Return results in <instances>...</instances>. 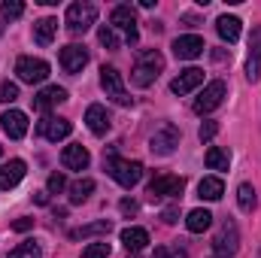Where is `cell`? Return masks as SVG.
<instances>
[{
    "mask_svg": "<svg viewBox=\"0 0 261 258\" xmlns=\"http://www.w3.org/2000/svg\"><path fill=\"white\" fill-rule=\"evenodd\" d=\"M161 70H164V55H161L158 49H143V52L137 55V61H134L130 82H134L137 88H149V85L158 79Z\"/></svg>",
    "mask_w": 261,
    "mask_h": 258,
    "instance_id": "obj_1",
    "label": "cell"
},
{
    "mask_svg": "<svg viewBox=\"0 0 261 258\" xmlns=\"http://www.w3.org/2000/svg\"><path fill=\"white\" fill-rule=\"evenodd\" d=\"M103 167H107V173H110L122 189H134V186L143 179V164H140V161H128V158H119L113 149L103 155Z\"/></svg>",
    "mask_w": 261,
    "mask_h": 258,
    "instance_id": "obj_2",
    "label": "cell"
},
{
    "mask_svg": "<svg viewBox=\"0 0 261 258\" xmlns=\"http://www.w3.org/2000/svg\"><path fill=\"white\" fill-rule=\"evenodd\" d=\"M240 249V231H237V222L234 219H225L216 231V240H213V252L216 258H231L237 255Z\"/></svg>",
    "mask_w": 261,
    "mask_h": 258,
    "instance_id": "obj_3",
    "label": "cell"
},
{
    "mask_svg": "<svg viewBox=\"0 0 261 258\" xmlns=\"http://www.w3.org/2000/svg\"><path fill=\"white\" fill-rule=\"evenodd\" d=\"M97 21V6L94 3H70L64 15V24L70 34H85Z\"/></svg>",
    "mask_w": 261,
    "mask_h": 258,
    "instance_id": "obj_4",
    "label": "cell"
},
{
    "mask_svg": "<svg viewBox=\"0 0 261 258\" xmlns=\"http://www.w3.org/2000/svg\"><path fill=\"white\" fill-rule=\"evenodd\" d=\"M100 88L107 91V97L110 100H116L119 107H130V97L128 88H125V82H122V73L116 70V67H100Z\"/></svg>",
    "mask_w": 261,
    "mask_h": 258,
    "instance_id": "obj_5",
    "label": "cell"
},
{
    "mask_svg": "<svg viewBox=\"0 0 261 258\" xmlns=\"http://www.w3.org/2000/svg\"><path fill=\"white\" fill-rule=\"evenodd\" d=\"M225 94H228V85L222 82V79H213L200 94L195 97V113L197 116H206V113H213L216 107H222V100H225Z\"/></svg>",
    "mask_w": 261,
    "mask_h": 258,
    "instance_id": "obj_6",
    "label": "cell"
},
{
    "mask_svg": "<svg viewBox=\"0 0 261 258\" xmlns=\"http://www.w3.org/2000/svg\"><path fill=\"white\" fill-rule=\"evenodd\" d=\"M15 73H18V79H21V82L37 85V82H46V79H49V64H46L43 58L21 55V58L15 61Z\"/></svg>",
    "mask_w": 261,
    "mask_h": 258,
    "instance_id": "obj_7",
    "label": "cell"
},
{
    "mask_svg": "<svg viewBox=\"0 0 261 258\" xmlns=\"http://www.w3.org/2000/svg\"><path fill=\"white\" fill-rule=\"evenodd\" d=\"M110 28H122V31H125V40H128V43H137L140 31H137V12H134V6H128V3L116 6V9L110 12Z\"/></svg>",
    "mask_w": 261,
    "mask_h": 258,
    "instance_id": "obj_8",
    "label": "cell"
},
{
    "mask_svg": "<svg viewBox=\"0 0 261 258\" xmlns=\"http://www.w3.org/2000/svg\"><path fill=\"white\" fill-rule=\"evenodd\" d=\"M176 146H179V131H176V125H161V128L152 134V140H149L152 155H173Z\"/></svg>",
    "mask_w": 261,
    "mask_h": 258,
    "instance_id": "obj_9",
    "label": "cell"
},
{
    "mask_svg": "<svg viewBox=\"0 0 261 258\" xmlns=\"http://www.w3.org/2000/svg\"><path fill=\"white\" fill-rule=\"evenodd\" d=\"M182 189H186V179L182 176H167V173H161V176H155L149 183V194L152 197H179Z\"/></svg>",
    "mask_w": 261,
    "mask_h": 258,
    "instance_id": "obj_10",
    "label": "cell"
},
{
    "mask_svg": "<svg viewBox=\"0 0 261 258\" xmlns=\"http://www.w3.org/2000/svg\"><path fill=\"white\" fill-rule=\"evenodd\" d=\"M203 40L197 37V34H186V37H176L173 40V55L179 58V61H195L203 55Z\"/></svg>",
    "mask_w": 261,
    "mask_h": 258,
    "instance_id": "obj_11",
    "label": "cell"
},
{
    "mask_svg": "<svg viewBox=\"0 0 261 258\" xmlns=\"http://www.w3.org/2000/svg\"><path fill=\"white\" fill-rule=\"evenodd\" d=\"M0 128H3V134H6L9 140H21V137L28 134V116H24L21 110H6V113L0 116Z\"/></svg>",
    "mask_w": 261,
    "mask_h": 258,
    "instance_id": "obj_12",
    "label": "cell"
},
{
    "mask_svg": "<svg viewBox=\"0 0 261 258\" xmlns=\"http://www.w3.org/2000/svg\"><path fill=\"white\" fill-rule=\"evenodd\" d=\"M58 61H61V67H64L67 73H79L82 67L88 64V49L70 43V46H64V49L58 52Z\"/></svg>",
    "mask_w": 261,
    "mask_h": 258,
    "instance_id": "obj_13",
    "label": "cell"
},
{
    "mask_svg": "<svg viewBox=\"0 0 261 258\" xmlns=\"http://www.w3.org/2000/svg\"><path fill=\"white\" fill-rule=\"evenodd\" d=\"M246 79H249V82H258V79H261V24H258V28H252V37H249Z\"/></svg>",
    "mask_w": 261,
    "mask_h": 258,
    "instance_id": "obj_14",
    "label": "cell"
},
{
    "mask_svg": "<svg viewBox=\"0 0 261 258\" xmlns=\"http://www.w3.org/2000/svg\"><path fill=\"white\" fill-rule=\"evenodd\" d=\"M200 82H203V70H200V67H189V70H182V73L170 82V91L182 97V94H192Z\"/></svg>",
    "mask_w": 261,
    "mask_h": 258,
    "instance_id": "obj_15",
    "label": "cell"
},
{
    "mask_svg": "<svg viewBox=\"0 0 261 258\" xmlns=\"http://www.w3.org/2000/svg\"><path fill=\"white\" fill-rule=\"evenodd\" d=\"M70 131H73V122H70V119H43V122L37 125V134L46 137V140H52V143L70 137Z\"/></svg>",
    "mask_w": 261,
    "mask_h": 258,
    "instance_id": "obj_16",
    "label": "cell"
},
{
    "mask_svg": "<svg viewBox=\"0 0 261 258\" xmlns=\"http://www.w3.org/2000/svg\"><path fill=\"white\" fill-rule=\"evenodd\" d=\"M88 161H91V155H88V149L82 143H70L61 152V164H64L67 170H85Z\"/></svg>",
    "mask_w": 261,
    "mask_h": 258,
    "instance_id": "obj_17",
    "label": "cell"
},
{
    "mask_svg": "<svg viewBox=\"0 0 261 258\" xmlns=\"http://www.w3.org/2000/svg\"><path fill=\"white\" fill-rule=\"evenodd\" d=\"M24 173H28V164H24L21 158L6 161V164L0 167V189H15V186L24 179Z\"/></svg>",
    "mask_w": 261,
    "mask_h": 258,
    "instance_id": "obj_18",
    "label": "cell"
},
{
    "mask_svg": "<svg viewBox=\"0 0 261 258\" xmlns=\"http://www.w3.org/2000/svg\"><path fill=\"white\" fill-rule=\"evenodd\" d=\"M85 125L91 134H97V137H103L107 131H110V113L100 107V104H91L88 110H85Z\"/></svg>",
    "mask_w": 261,
    "mask_h": 258,
    "instance_id": "obj_19",
    "label": "cell"
},
{
    "mask_svg": "<svg viewBox=\"0 0 261 258\" xmlns=\"http://www.w3.org/2000/svg\"><path fill=\"white\" fill-rule=\"evenodd\" d=\"M64 100H67V88L49 85V88H43V91L34 97V107H37L40 113H46V110H52V107H58V104H64Z\"/></svg>",
    "mask_w": 261,
    "mask_h": 258,
    "instance_id": "obj_20",
    "label": "cell"
},
{
    "mask_svg": "<svg viewBox=\"0 0 261 258\" xmlns=\"http://www.w3.org/2000/svg\"><path fill=\"white\" fill-rule=\"evenodd\" d=\"M240 18L237 15H219L216 18V31H219V37L225 40V43H237L240 40Z\"/></svg>",
    "mask_w": 261,
    "mask_h": 258,
    "instance_id": "obj_21",
    "label": "cell"
},
{
    "mask_svg": "<svg viewBox=\"0 0 261 258\" xmlns=\"http://www.w3.org/2000/svg\"><path fill=\"white\" fill-rule=\"evenodd\" d=\"M222 194H225V183L219 176H203L197 183V197L200 200H219Z\"/></svg>",
    "mask_w": 261,
    "mask_h": 258,
    "instance_id": "obj_22",
    "label": "cell"
},
{
    "mask_svg": "<svg viewBox=\"0 0 261 258\" xmlns=\"http://www.w3.org/2000/svg\"><path fill=\"white\" fill-rule=\"evenodd\" d=\"M122 243H125L128 252H140V249H146V243H149V231H146V228H125V231H122Z\"/></svg>",
    "mask_w": 261,
    "mask_h": 258,
    "instance_id": "obj_23",
    "label": "cell"
},
{
    "mask_svg": "<svg viewBox=\"0 0 261 258\" xmlns=\"http://www.w3.org/2000/svg\"><path fill=\"white\" fill-rule=\"evenodd\" d=\"M55 34H58V18H40V21L34 24V40H37L40 46H49V43L55 40Z\"/></svg>",
    "mask_w": 261,
    "mask_h": 258,
    "instance_id": "obj_24",
    "label": "cell"
},
{
    "mask_svg": "<svg viewBox=\"0 0 261 258\" xmlns=\"http://www.w3.org/2000/svg\"><path fill=\"white\" fill-rule=\"evenodd\" d=\"M110 231H113V222L110 219H97L91 225H82V228L70 231V237L73 240H85V237H97V234H110Z\"/></svg>",
    "mask_w": 261,
    "mask_h": 258,
    "instance_id": "obj_25",
    "label": "cell"
},
{
    "mask_svg": "<svg viewBox=\"0 0 261 258\" xmlns=\"http://www.w3.org/2000/svg\"><path fill=\"white\" fill-rule=\"evenodd\" d=\"M210 225H213V213H210V210H192V213L186 216V228H189L192 234H203Z\"/></svg>",
    "mask_w": 261,
    "mask_h": 258,
    "instance_id": "obj_26",
    "label": "cell"
},
{
    "mask_svg": "<svg viewBox=\"0 0 261 258\" xmlns=\"http://www.w3.org/2000/svg\"><path fill=\"white\" fill-rule=\"evenodd\" d=\"M203 161H206V167H210V170H228V164H231V155H228L225 149H219V146H210Z\"/></svg>",
    "mask_w": 261,
    "mask_h": 258,
    "instance_id": "obj_27",
    "label": "cell"
},
{
    "mask_svg": "<svg viewBox=\"0 0 261 258\" xmlns=\"http://www.w3.org/2000/svg\"><path fill=\"white\" fill-rule=\"evenodd\" d=\"M94 192V179H76L73 186H70V203H82V200H88V194Z\"/></svg>",
    "mask_w": 261,
    "mask_h": 258,
    "instance_id": "obj_28",
    "label": "cell"
},
{
    "mask_svg": "<svg viewBox=\"0 0 261 258\" xmlns=\"http://www.w3.org/2000/svg\"><path fill=\"white\" fill-rule=\"evenodd\" d=\"M237 203H240V210H243V213H252V210H255L258 197H255V189H252L249 183H243V186L237 189Z\"/></svg>",
    "mask_w": 261,
    "mask_h": 258,
    "instance_id": "obj_29",
    "label": "cell"
},
{
    "mask_svg": "<svg viewBox=\"0 0 261 258\" xmlns=\"http://www.w3.org/2000/svg\"><path fill=\"white\" fill-rule=\"evenodd\" d=\"M9 258H43V249H40V243L37 240H24V243H18Z\"/></svg>",
    "mask_w": 261,
    "mask_h": 258,
    "instance_id": "obj_30",
    "label": "cell"
},
{
    "mask_svg": "<svg viewBox=\"0 0 261 258\" xmlns=\"http://www.w3.org/2000/svg\"><path fill=\"white\" fill-rule=\"evenodd\" d=\"M110 243L107 240H97V243H91V246H85L82 249V258H110Z\"/></svg>",
    "mask_w": 261,
    "mask_h": 258,
    "instance_id": "obj_31",
    "label": "cell"
},
{
    "mask_svg": "<svg viewBox=\"0 0 261 258\" xmlns=\"http://www.w3.org/2000/svg\"><path fill=\"white\" fill-rule=\"evenodd\" d=\"M21 12H24V3L21 0H3L0 3V15L3 18H21Z\"/></svg>",
    "mask_w": 261,
    "mask_h": 258,
    "instance_id": "obj_32",
    "label": "cell"
},
{
    "mask_svg": "<svg viewBox=\"0 0 261 258\" xmlns=\"http://www.w3.org/2000/svg\"><path fill=\"white\" fill-rule=\"evenodd\" d=\"M97 40H100V46H107V49H119V37H116V28H110V24H103V28L97 31Z\"/></svg>",
    "mask_w": 261,
    "mask_h": 258,
    "instance_id": "obj_33",
    "label": "cell"
},
{
    "mask_svg": "<svg viewBox=\"0 0 261 258\" xmlns=\"http://www.w3.org/2000/svg\"><path fill=\"white\" fill-rule=\"evenodd\" d=\"M0 100L3 104H15L18 100V85L15 82H0Z\"/></svg>",
    "mask_w": 261,
    "mask_h": 258,
    "instance_id": "obj_34",
    "label": "cell"
},
{
    "mask_svg": "<svg viewBox=\"0 0 261 258\" xmlns=\"http://www.w3.org/2000/svg\"><path fill=\"white\" fill-rule=\"evenodd\" d=\"M216 134H219V125H216V122H203V125H200V131H197V137H200L203 143H210Z\"/></svg>",
    "mask_w": 261,
    "mask_h": 258,
    "instance_id": "obj_35",
    "label": "cell"
},
{
    "mask_svg": "<svg viewBox=\"0 0 261 258\" xmlns=\"http://www.w3.org/2000/svg\"><path fill=\"white\" fill-rule=\"evenodd\" d=\"M64 186H67V179L61 176V173H52V176H49V194L64 192Z\"/></svg>",
    "mask_w": 261,
    "mask_h": 258,
    "instance_id": "obj_36",
    "label": "cell"
},
{
    "mask_svg": "<svg viewBox=\"0 0 261 258\" xmlns=\"http://www.w3.org/2000/svg\"><path fill=\"white\" fill-rule=\"evenodd\" d=\"M34 228V219H15L12 222V231H31Z\"/></svg>",
    "mask_w": 261,
    "mask_h": 258,
    "instance_id": "obj_37",
    "label": "cell"
},
{
    "mask_svg": "<svg viewBox=\"0 0 261 258\" xmlns=\"http://www.w3.org/2000/svg\"><path fill=\"white\" fill-rule=\"evenodd\" d=\"M119 207H122V213H125V216H134V213L140 210V207H137V200H130V197H125Z\"/></svg>",
    "mask_w": 261,
    "mask_h": 258,
    "instance_id": "obj_38",
    "label": "cell"
},
{
    "mask_svg": "<svg viewBox=\"0 0 261 258\" xmlns=\"http://www.w3.org/2000/svg\"><path fill=\"white\" fill-rule=\"evenodd\" d=\"M152 258H176V255H173V249H167V246H158Z\"/></svg>",
    "mask_w": 261,
    "mask_h": 258,
    "instance_id": "obj_39",
    "label": "cell"
},
{
    "mask_svg": "<svg viewBox=\"0 0 261 258\" xmlns=\"http://www.w3.org/2000/svg\"><path fill=\"white\" fill-rule=\"evenodd\" d=\"M34 200H37L40 207H46V203H49V192H34Z\"/></svg>",
    "mask_w": 261,
    "mask_h": 258,
    "instance_id": "obj_40",
    "label": "cell"
},
{
    "mask_svg": "<svg viewBox=\"0 0 261 258\" xmlns=\"http://www.w3.org/2000/svg\"><path fill=\"white\" fill-rule=\"evenodd\" d=\"M161 219H164L167 225H173V222H176V210H164V216H161Z\"/></svg>",
    "mask_w": 261,
    "mask_h": 258,
    "instance_id": "obj_41",
    "label": "cell"
},
{
    "mask_svg": "<svg viewBox=\"0 0 261 258\" xmlns=\"http://www.w3.org/2000/svg\"><path fill=\"white\" fill-rule=\"evenodd\" d=\"M182 21H186L189 28H195V24H197V18H195V15H182Z\"/></svg>",
    "mask_w": 261,
    "mask_h": 258,
    "instance_id": "obj_42",
    "label": "cell"
},
{
    "mask_svg": "<svg viewBox=\"0 0 261 258\" xmlns=\"http://www.w3.org/2000/svg\"><path fill=\"white\" fill-rule=\"evenodd\" d=\"M0 34H3V24H0Z\"/></svg>",
    "mask_w": 261,
    "mask_h": 258,
    "instance_id": "obj_43",
    "label": "cell"
},
{
    "mask_svg": "<svg viewBox=\"0 0 261 258\" xmlns=\"http://www.w3.org/2000/svg\"><path fill=\"white\" fill-rule=\"evenodd\" d=\"M0 155H3V146H0Z\"/></svg>",
    "mask_w": 261,
    "mask_h": 258,
    "instance_id": "obj_44",
    "label": "cell"
},
{
    "mask_svg": "<svg viewBox=\"0 0 261 258\" xmlns=\"http://www.w3.org/2000/svg\"><path fill=\"white\" fill-rule=\"evenodd\" d=\"M258 258H261V249H258Z\"/></svg>",
    "mask_w": 261,
    "mask_h": 258,
    "instance_id": "obj_45",
    "label": "cell"
}]
</instances>
